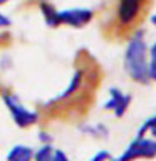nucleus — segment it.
I'll list each match as a JSON object with an SVG mask.
<instances>
[{
    "mask_svg": "<svg viewBox=\"0 0 156 161\" xmlns=\"http://www.w3.org/2000/svg\"><path fill=\"white\" fill-rule=\"evenodd\" d=\"M124 67L136 82H149V65L146 64V44L143 30H138L129 40L124 55Z\"/></svg>",
    "mask_w": 156,
    "mask_h": 161,
    "instance_id": "1",
    "label": "nucleus"
},
{
    "mask_svg": "<svg viewBox=\"0 0 156 161\" xmlns=\"http://www.w3.org/2000/svg\"><path fill=\"white\" fill-rule=\"evenodd\" d=\"M2 101L3 104L7 106L10 116H12L14 123L19 126V128H29V126L35 124L39 121V113L35 109H29L22 104V101L15 92H10V91H2Z\"/></svg>",
    "mask_w": 156,
    "mask_h": 161,
    "instance_id": "2",
    "label": "nucleus"
},
{
    "mask_svg": "<svg viewBox=\"0 0 156 161\" xmlns=\"http://www.w3.org/2000/svg\"><path fill=\"white\" fill-rule=\"evenodd\" d=\"M148 0H118L116 22L119 29H128L138 22Z\"/></svg>",
    "mask_w": 156,
    "mask_h": 161,
    "instance_id": "3",
    "label": "nucleus"
},
{
    "mask_svg": "<svg viewBox=\"0 0 156 161\" xmlns=\"http://www.w3.org/2000/svg\"><path fill=\"white\" fill-rule=\"evenodd\" d=\"M156 156V141L153 139H144V138H136L133 143L128 146V149L123 153L121 158L116 161H134L138 158H154Z\"/></svg>",
    "mask_w": 156,
    "mask_h": 161,
    "instance_id": "4",
    "label": "nucleus"
},
{
    "mask_svg": "<svg viewBox=\"0 0 156 161\" xmlns=\"http://www.w3.org/2000/svg\"><path fill=\"white\" fill-rule=\"evenodd\" d=\"M92 10L89 8H69L57 12V20L59 25H69V27L81 29L92 20Z\"/></svg>",
    "mask_w": 156,
    "mask_h": 161,
    "instance_id": "5",
    "label": "nucleus"
},
{
    "mask_svg": "<svg viewBox=\"0 0 156 161\" xmlns=\"http://www.w3.org/2000/svg\"><path fill=\"white\" fill-rule=\"evenodd\" d=\"M109 94H111V97H109L108 103L104 104V108L108 111H113L116 118H123L126 114V111H128V108H129V104H131V96L121 92V91L116 89V87L111 89Z\"/></svg>",
    "mask_w": 156,
    "mask_h": 161,
    "instance_id": "6",
    "label": "nucleus"
},
{
    "mask_svg": "<svg viewBox=\"0 0 156 161\" xmlns=\"http://www.w3.org/2000/svg\"><path fill=\"white\" fill-rule=\"evenodd\" d=\"M35 149L27 144H15L7 153V161H34Z\"/></svg>",
    "mask_w": 156,
    "mask_h": 161,
    "instance_id": "7",
    "label": "nucleus"
},
{
    "mask_svg": "<svg viewBox=\"0 0 156 161\" xmlns=\"http://www.w3.org/2000/svg\"><path fill=\"white\" fill-rule=\"evenodd\" d=\"M40 12L44 15V20L49 27H59V20H57V12L59 10L54 8V5H50L49 2H40Z\"/></svg>",
    "mask_w": 156,
    "mask_h": 161,
    "instance_id": "8",
    "label": "nucleus"
},
{
    "mask_svg": "<svg viewBox=\"0 0 156 161\" xmlns=\"http://www.w3.org/2000/svg\"><path fill=\"white\" fill-rule=\"evenodd\" d=\"M81 129H82L84 133L91 134V136H96V138H106V136H108V128H106L104 124H92V126L86 124Z\"/></svg>",
    "mask_w": 156,
    "mask_h": 161,
    "instance_id": "9",
    "label": "nucleus"
},
{
    "mask_svg": "<svg viewBox=\"0 0 156 161\" xmlns=\"http://www.w3.org/2000/svg\"><path fill=\"white\" fill-rule=\"evenodd\" d=\"M54 148L50 144H42L40 148L34 153V161H50L52 159Z\"/></svg>",
    "mask_w": 156,
    "mask_h": 161,
    "instance_id": "10",
    "label": "nucleus"
},
{
    "mask_svg": "<svg viewBox=\"0 0 156 161\" xmlns=\"http://www.w3.org/2000/svg\"><path fill=\"white\" fill-rule=\"evenodd\" d=\"M146 131H151V134L156 138V116H153V118L148 119L143 126H141V129L138 131V136H136V138H144Z\"/></svg>",
    "mask_w": 156,
    "mask_h": 161,
    "instance_id": "11",
    "label": "nucleus"
},
{
    "mask_svg": "<svg viewBox=\"0 0 156 161\" xmlns=\"http://www.w3.org/2000/svg\"><path fill=\"white\" fill-rule=\"evenodd\" d=\"M149 79L156 80V42L151 47V64H149Z\"/></svg>",
    "mask_w": 156,
    "mask_h": 161,
    "instance_id": "12",
    "label": "nucleus"
},
{
    "mask_svg": "<svg viewBox=\"0 0 156 161\" xmlns=\"http://www.w3.org/2000/svg\"><path fill=\"white\" fill-rule=\"evenodd\" d=\"M50 161H70V159H69V156L65 154L62 149H54L52 159H50Z\"/></svg>",
    "mask_w": 156,
    "mask_h": 161,
    "instance_id": "13",
    "label": "nucleus"
},
{
    "mask_svg": "<svg viewBox=\"0 0 156 161\" xmlns=\"http://www.w3.org/2000/svg\"><path fill=\"white\" fill-rule=\"evenodd\" d=\"M89 161H111V153L109 151H99L96 156H92Z\"/></svg>",
    "mask_w": 156,
    "mask_h": 161,
    "instance_id": "14",
    "label": "nucleus"
},
{
    "mask_svg": "<svg viewBox=\"0 0 156 161\" xmlns=\"http://www.w3.org/2000/svg\"><path fill=\"white\" fill-rule=\"evenodd\" d=\"M12 25V20H10L5 14L0 12V29H5V27H10Z\"/></svg>",
    "mask_w": 156,
    "mask_h": 161,
    "instance_id": "15",
    "label": "nucleus"
},
{
    "mask_svg": "<svg viewBox=\"0 0 156 161\" xmlns=\"http://www.w3.org/2000/svg\"><path fill=\"white\" fill-rule=\"evenodd\" d=\"M151 22H153V24L156 25V15H153V17H151Z\"/></svg>",
    "mask_w": 156,
    "mask_h": 161,
    "instance_id": "16",
    "label": "nucleus"
},
{
    "mask_svg": "<svg viewBox=\"0 0 156 161\" xmlns=\"http://www.w3.org/2000/svg\"><path fill=\"white\" fill-rule=\"evenodd\" d=\"M5 2H8V0H0V5H2V3H5Z\"/></svg>",
    "mask_w": 156,
    "mask_h": 161,
    "instance_id": "17",
    "label": "nucleus"
},
{
    "mask_svg": "<svg viewBox=\"0 0 156 161\" xmlns=\"http://www.w3.org/2000/svg\"><path fill=\"white\" fill-rule=\"evenodd\" d=\"M111 161H116V159H111Z\"/></svg>",
    "mask_w": 156,
    "mask_h": 161,
    "instance_id": "18",
    "label": "nucleus"
}]
</instances>
